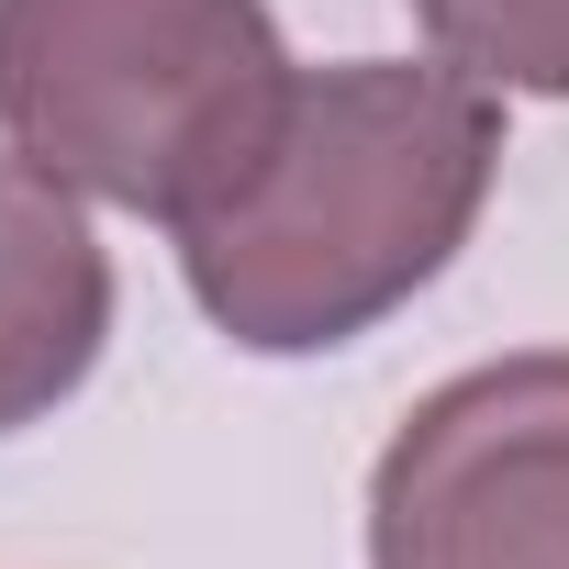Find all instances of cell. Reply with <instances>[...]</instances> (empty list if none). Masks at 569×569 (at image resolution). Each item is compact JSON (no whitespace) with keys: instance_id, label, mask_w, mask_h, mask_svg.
Wrapping results in <instances>:
<instances>
[{"instance_id":"obj_1","label":"cell","mask_w":569,"mask_h":569,"mask_svg":"<svg viewBox=\"0 0 569 569\" xmlns=\"http://www.w3.org/2000/svg\"><path fill=\"white\" fill-rule=\"evenodd\" d=\"M502 168L491 79L447 57L302 68L257 157L179 212V279L246 358H325L391 325L469 246Z\"/></svg>"},{"instance_id":"obj_2","label":"cell","mask_w":569,"mask_h":569,"mask_svg":"<svg viewBox=\"0 0 569 569\" xmlns=\"http://www.w3.org/2000/svg\"><path fill=\"white\" fill-rule=\"evenodd\" d=\"M291 79L268 0H0V134L112 212H201Z\"/></svg>"},{"instance_id":"obj_3","label":"cell","mask_w":569,"mask_h":569,"mask_svg":"<svg viewBox=\"0 0 569 569\" xmlns=\"http://www.w3.org/2000/svg\"><path fill=\"white\" fill-rule=\"evenodd\" d=\"M369 569H569V347L458 369L369 469Z\"/></svg>"},{"instance_id":"obj_4","label":"cell","mask_w":569,"mask_h":569,"mask_svg":"<svg viewBox=\"0 0 569 569\" xmlns=\"http://www.w3.org/2000/svg\"><path fill=\"white\" fill-rule=\"evenodd\" d=\"M112 336V257L46 168L0 157V436L46 425Z\"/></svg>"},{"instance_id":"obj_5","label":"cell","mask_w":569,"mask_h":569,"mask_svg":"<svg viewBox=\"0 0 569 569\" xmlns=\"http://www.w3.org/2000/svg\"><path fill=\"white\" fill-rule=\"evenodd\" d=\"M413 23L447 68H469L491 90L569 101V0H413Z\"/></svg>"}]
</instances>
